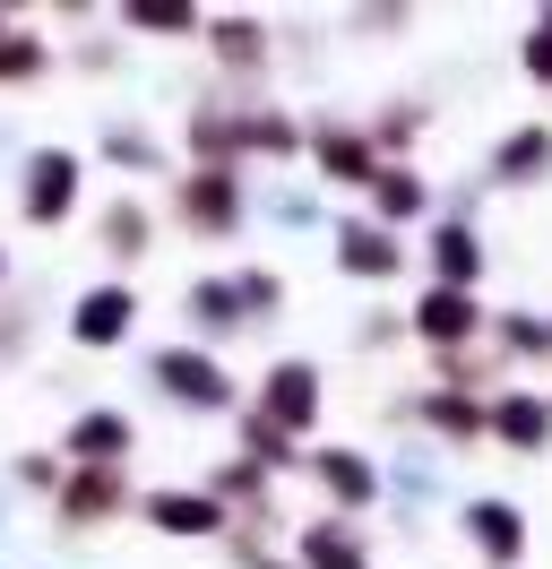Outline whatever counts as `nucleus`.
I'll return each instance as SVG.
<instances>
[{"instance_id": "3", "label": "nucleus", "mask_w": 552, "mask_h": 569, "mask_svg": "<svg viewBox=\"0 0 552 569\" xmlns=\"http://www.w3.org/2000/svg\"><path fill=\"white\" fill-rule=\"evenodd\" d=\"M147 380H156L181 415H234V406H241L234 371L207 355V346H156V355H147Z\"/></svg>"}, {"instance_id": "2", "label": "nucleus", "mask_w": 552, "mask_h": 569, "mask_svg": "<svg viewBox=\"0 0 552 569\" xmlns=\"http://www.w3.org/2000/svg\"><path fill=\"white\" fill-rule=\"evenodd\" d=\"M319 406H328V380H319V362H303V355L268 362V371H259V389H250V415H259V423H276L294 449L319 431Z\"/></svg>"}, {"instance_id": "4", "label": "nucleus", "mask_w": 552, "mask_h": 569, "mask_svg": "<svg viewBox=\"0 0 552 569\" xmlns=\"http://www.w3.org/2000/svg\"><path fill=\"white\" fill-rule=\"evenodd\" d=\"M112 518H130V466H61L52 483V527L96 535Z\"/></svg>"}, {"instance_id": "18", "label": "nucleus", "mask_w": 552, "mask_h": 569, "mask_svg": "<svg viewBox=\"0 0 552 569\" xmlns=\"http://www.w3.org/2000/svg\"><path fill=\"white\" fill-rule=\"evenodd\" d=\"M492 181H501V190H535V181H552V121H518L510 139L492 147Z\"/></svg>"}, {"instance_id": "25", "label": "nucleus", "mask_w": 552, "mask_h": 569, "mask_svg": "<svg viewBox=\"0 0 552 569\" xmlns=\"http://www.w3.org/2000/svg\"><path fill=\"white\" fill-rule=\"evenodd\" d=\"M414 415H423V423L441 431L448 449H475V440H483V397H448V389H423V397H414Z\"/></svg>"}, {"instance_id": "6", "label": "nucleus", "mask_w": 552, "mask_h": 569, "mask_svg": "<svg viewBox=\"0 0 552 569\" xmlns=\"http://www.w3.org/2000/svg\"><path fill=\"white\" fill-rule=\"evenodd\" d=\"M241 216H250V199H241V173H190L172 181V224L181 233H199V242H234Z\"/></svg>"}, {"instance_id": "28", "label": "nucleus", "mask_w": 552, "mask_h": 569, "mask_svg": "<svg viewBox=\"0 0 552 569\" xmlns=\"http://www.w3.org/2000/svg\"><path fill=\"white\" fill-rule=\"evenodd\" d=\"M103 164H121V173H165V139L138 130V121H112V130H103Z\"/></svg>"}, {"instance_id": "10", "label": "nucleus", "mask_w": 552, "mask_h": 569, "mask_svg": "<svg viewBox=\"0 0 552 569\" xmlns=\"http://www.w3.org/2000/svg\"><path fill=\"white\" fill-rule=\"evenodd\" d=\"M483 440H501L518 458H544L552 449V397L544 389H492L483 397Z\"/></svg>"}, {"instance_id": "29", "label": "nucleus", "mask_w": 552, "mask_h": 569, "mask_svg": "<svg viewBox=\"0 0 552 569\" xmlns=\"http://www.w3.org/2000/svg\"><path fill=\"white\" fill-rule=\"evenodd\" d=\"M121 27H130V36L172 43V36H199V9H181V0H130V9H121Z\"/></svg>"}, {"instance_id": "16", "label": "nucleus", "mask_w": 552, "mask_h": 569, "mask_svg": "<svg viewBox=\"0 0 552 569\" xmlns=\"http://www.w3.org/2000/svg\"><path fill=\"white\" fill-rule=\"evenodd\" d=\"M363 199H372V224L406 233V224H423V216H432V181L414 173V164H379V173L363 181Z\"/></svg>"}, {"instance_id": "26", "label": "nucleus", "mask_w": 552, "mask_h": 569, "mask_svg": "<svg viewBox=\"0 0 552 569\" xmlns=\"http://www.w3.org/2000/svg\"><path fill=\"white\" fill-rule=\"evenodd\" d=\"M423 121H432L423 104H379V121L363 130V139H372L379 164H414V139H423Z\"/></svg>"}, {"instance_id": "1", "label": "nucleus", "mask_w": 552, "mask_h": 569, "mask_svg": "<svg viewBox=\"0 0 552 569\" xmlns=\"http://www.w3.org/2000/svg\"><path fill=\"white\" fill-rule=\"evenodd\" d=\"M87 199V156L78 147H34L27 164H18V216H27L34 233H61L69 216Z\"/></svg>"}, {"instance_id": "27", "label": "nucleus", "mask_w": 552, "mask_h": 569, "mask_svg": "<svg viewBox=\"0 0 552 569\" xmlns=\"http://www.w3.org/2000/svg\"><path fill=\"white\" fill-rule=\"evenodd\" d=\"M241 466H259V475L276 483V475H294V466H303V449H294L276 423H259V415L241 406Z\"/></svg>"}, {"instance_id": "17", "label": "nucleus", "mask_w": 552, "mask_h": 569, "mask_svg": "<svg viewBox=\"0 0 552 569\" xmlns=\"http://www.w3.org/2000/svg\"><path fill=\"white\" fill-rule=\"evenodd\" d=\"M199 43H207V61L216 70H234V78H250V70H268V18H199Z\"/></svg>"}, {"instance_id": "21", "label": "nucleus", "mask_w": 552, "mask_h": 569, "mask_svg": "<svg viewBox=\"0 0 552 569\" xmlns=\"http://www.w3.org/2000/svg\"><path fill=\"white\" fill-rule=\"evenodd\" d=\"M181 311H190V346H199V337H234V328H250V320H241V293H234V277H190Z\"/></svg>"}, {"instance_id": "19", "label": "nucleus", "mask_w": 552, "mask_h": 569, "mask_svg": "<svg viewBox=\"0 0 552 569\" xmlns=\"http://www.w3.org/2000/svg\"><path fill=\"white\" fill-rule=\"evenodd\" d=\"M294 569H372V543L354 535V518H310L294 527Z\"/></svg>"}, {"instance_id": "5", "label": "nucleus", "mask_w": 552, "mask_h": 569, "mask_svg": "<svg viewBox=\"0 0 552 569\" xmlns=\"http://www.w3.org/2000/svg\"><path fill=\"white\" fill-rule=\"evenodd\" d=\"M397 320H406L414 346H432V355H457V346H483L492 311H483V293H457V284H423V293H414Z\"/></svg>"}, {"instance_id": "7", "label": "nucleus", "mask_w": 552, "mask_h": 569, "mask_svg": "<svg viewBox=\"0 0 552 569\" xmlns=\"http://www.w3.org/2000/svg\"><path fill=\"white\" fill-rule=\"evenodd\" d=\"M138 320H147V311H138V284L103 277V284H87V293L69 302L61 328H69V346H87V355H121L138 337Z\"/></svg>"}, {"instance_id": "30", "label": "nucleus", "mask_w": 552, "mask_h": 569, "mask_svg": "<svg viewBox=\"0 0 552 569\" xmlns=\"http://www.w3.org/2000/svg\"><path fill=\"white\" fill-rule=\"evenodd\" d=\"M43 70H52V43L27 36V27H9V36H0V87H34Z\"/></svg>"}, {"instance_id": "33", "label": "nucleus", "mask_w": 552, "mask_h": 569, "mask_svg": "<svg viewBox=\"0 0 552 569\" xmlns=\"http://www.w3.org/2000/svg\"><path fill=\"white\" fill-rule=\"evenodd\" d=\"M18 483L52 500V483H61V458H52V449H18Z\"/></svg>"}, {"instance_id": "8", "label": "nucleus", "mask_w": 552, "mask_h": 569, "mask_svg": "<svg viewBox=\"0 0 552 569\" xmlns=\"http://www.w3.org/2000/svg\"><path fill=\"white\" fill-rule=\"evenodd\" d=\"M328 259H337V277H354V284H388V277H406V233H388L372 216H337Z\"/></svg>"}, {"instance_id": "15", "label": "nucleus", "mask_w": 552, "mask_h": 569, "mask_svg": "<svg viewBox=\"0 0 552 569\" xmlns=\"http://www.w3.org/2000/svg\"><path fill=\"white\" fill-rule=\"evenodd\" d=\"M303 156L319 164V181H337V190H363V181L379 173V156L363 130H345V121H310L303 130Z\"/></svg>"}, {"instance_id": "14", "label": "nucleus", "mask_w": 552, "mask_h": 569, "mask_svg": "<svg viewBox=\"0 0 552 569\" xmlns=\"http://www.w3.org/2000/svg\"><path fill=\"white\" fill-rule=\"evenodd\" d=\"M423 268H432V284L475 293V284H483V233H475V216H441V224L423 233Z\"/></svg>"}, {"instance_id": "24", "label": "nucleus", "mask_w": 552, "mask_h": 569, "mask_svg": "<svg viewBox=\"0 0 552 569\" xmlns=\"http://www.w3.org/2000/svg\"><path fill=\"white\" fill-rule=\"evenodd\" d=\"M234 139H241V156H303V121L276 104H250V112H234Z\"/></svg>"}, {"instance_id": "22", "label": "nucleus", "mask_w": 552, "mask_h": 569, "mask_svg": "<svg viewBox=\"0 0 552 569\" xmlns=\"http://www.w3.org/2000/svg\"><path fill=\"white\" fill-rule=\"evenodd\" d=\"M432 389H448V397H492V389H510V362L483 355V346H457V355H432Z\"/></svg>"}, {"instance_id": "13", "label": "nucleus", "mask_w": 552, "mask_h": 569, "mask_svg": "<svg viewBox=\"0 0 552 569\" xmlns=\"http://www.w3.org/2000/svg\"><path fill=\"white\" fill-rule=\"evenodd\" d=\"M138 458V423L121 406H87V415H69L61 431V466H130Z\"/></svg>"}, {"instance_id": "9", "label": "nucleus", "mask_w": 552, "mask_h": 569, "mask_svg": "<svg viewBox=\"0 0 552 569\" xmlns=\"http://www.w3.org/2000/svg\"><path fill=\"white\" fill-rule=\"evenodd\" d=\"M303 475L319 483L328 518H363V509L379 500V466L363 458V449H345V440H328V449H303Z\"/></svg>"}, {"instance_id": "32", "label": "nucleus", "mask_w": 552, "mask_h": 569, "mask_svg": "<svg viewBox=\"0 0 552 569\" xmlns=\"http://www.w3.org/2000/svg\"><path fill=\"white\" fill-rule=\"evenodd\" d=\"M518 70H526V78H535V87L552 96V9H544V18H526V43H518Z\"/></svg>"}, {"instance_id": "23", "label": "nucleus", "mask_w": 552, "mask_h": 569, "mask_svg": "<svg viewBox=\"0 0 552 569\" xmlns=\"http://www.w3.org/2000/svg\"><path fill=\"white\" fill-rule=\"evenodd\" d=\"M483 337H492V355L510 362H552V320L544 311H492V328H483Z\"/></svg>"}, {"instance_id": "12", "label": "nucleus", "mask_w": 552, "mask_h": 569, "mask_svg": "<svg viewBox=\"0 0 552 569\" xmlns=\"http://www.w3.org/2000/svg\"><path fill=\"white\" fill-rule=\"evenodd\" d=\"M457 527H466V543H475V561H492V569L526 561V509H518V500L475 492L466 509H457Z\"/></svg>"}, {"instance_id": "34", "label": "nucleus", "mask_w": 552, "mask_h": 569, "mask_svg": "<svg viewBox=\"0 0 552 569\" xmlns=\"http://www.w3.org/2000/svg\"><path fill=\"white\" fill-rule=\"evenodd\" d=\"M9 27H18V18H9V9H0V36H9Z\"/></svg>"}, {"instance_id": "31", "label": "nucleus", "mask_w": 552, "mask_h": 569, "mask_svg": "<svg viewBox=\"0 0 552 569\" xmlns=\"http://www.w3.org/2000/svg\"><path fill=\"white\" fill-rule=\"evenodd\" d=\"M234 293H241V320H276L285 311V277L276 268H234Z\"/></svg>"}, {"instance_id": "20", "label": "nucleus", "mask_w": 552, "mask_h": 569, "mask_svg": "<svg viewBox=\"0 0 552 569\" xmlns=\"http://www.w3.org/2000/svg\"><path fill=\"white\" fill-rule=\"evenodd\" d=\"M96 250H103V259H121V268H138V259L156 250V208L121 190V199H112V208L96 216Z\"/></svg>"}, {"instance_id": "35", "label": "nucleus", "mask_w": 552, "mask_h": 569, "mask_svg": "<svg viewBox=\"0 0 552 569\" xmlns=\"http://www.w3.org/2000/svg\"><path fill=\"white\" fill-rule=\"evenodd\" d=\"M0 277H9V250H0Z\"/></svg>"}, {"instance_id": "11", "label": "nucleus", "mask_w": 552, "mask_h": 569, "mask_svg": "<svg viewBox=\"0 0 552 569\" xmlns=\"http://www.w3.org/2000/svg\"><path fill=\"white\" fill-rule=\"evenodd\" d=\"M138 518H147L156 535H172V543H207V535L234 527V518H225L199 483H156V492H138Z\"/></svg>"}]
</instances>
